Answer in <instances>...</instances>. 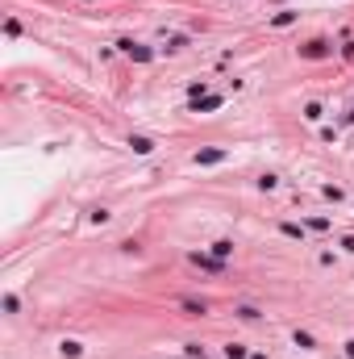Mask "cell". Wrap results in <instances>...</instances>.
<instances>
[{"label":"cell","mask_w":354,"mask_h":359,"mask_svg":"<svg viewBox=\"0 0 354 359\" xmlns=\"http://www.w3.org/2000/svg\"><path fill=\"white\" fill-rule=\"evenodd\" d=\"M129 146H134L138 155H150V150H155V142H150V138H129Z\"/></svg>","instance_id":"obj_1"},{"label":"cell","mask_w":354,"mask_h":359,"mask_svg":"<svg viewBox=\"0 0 354 359\" xmlns=\"http://www.w3.org/2000/svg\"><path fill=\"white\" fill-rule=\"evenodd\" d=\"M192 263H196V268H208V272H221V263L217 259H204V255H192Z\"/></svg>","instance_id":"obj_2"},{"label":"cell","mask_w":354,"mask_h":359,"mask_svg":"<svg viewBox=\"0 0 354 359\" xmlns=\"http://www.w3.org/2000/svg\"><path fill=\"white\" fill-rule=\"evenodd\" d=\"M225 355H229V359H246V347H242V343H229Z\"/></svg>","instance_id":"obj_3"},{"label":"cell","mask_w":354,"mask_h":359,"mask_svg":"<svg viewBox=\"0 0 354 359\" xmlns=\"http://www.w3.org/2000/svg\"><path fill=\"white\" fill-rule=\"evenodd\" d=\"M221 159V150H204V155H196V163H217Z\"/></svg>","instance_id":"obj_4"},{"label":"cell","mask_w":354,"mask_h":359,"mask_svg":"<svg viewBox=\"0 0 354 359\" xmlns=\"http://www.w3.org/2000/svg\"><path fill=\"white\" fill-rule=\"evenodd\" d=\"M346 355H350V359H354V343H346Z\"/></svg>","instance_id":"obj_5"}]
</instances>
